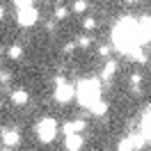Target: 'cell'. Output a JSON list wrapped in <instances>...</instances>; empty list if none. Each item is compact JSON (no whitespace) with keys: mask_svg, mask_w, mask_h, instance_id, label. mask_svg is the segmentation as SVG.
<instances>
[{"mask_svg":"<svg viewBox=\"0 0 151 151\" xmlns=\"http://www.w3.org/2000/svg\"><path fill=\"white\" fill-rule=\"evenodd\" d=\"M131 83H133V92L137 94V92H140V83H142V76H140V73H133V76H131Z\"/></svg>","mask_w":151,"mask_h":151,"instance_id":"obj_17","label":"cell"},{"mask_svg":"<svg viewBox=\"0 0 151 151\" xmlns=\"http://www.w3.org/2000/svg\"><path fill=\"white\" fill-rule=\"evenodd\" d=\"M12 101L16 105H25L28 103V92H25V89H14V92H12Z\"/></svg>","mask_w":151,"mask_h":151,"instance_id":"obj_11","label":"cell"},{"mask_svg":"<svg viewBox=\"0 0 151 151\" xmlns=\"http://www.w3.org/2000/svg\"><path fill=\"white\" fill-rule=\"evenodd\" d=\"M0 140H2V147H19L21 142V133L16 131V128H2L0 131Z\"/></svg>","mask_w":151,"mask_h":151,"instance_id":"obj_7","label":"cell"},{"mask_svg":"<svg viewBox=\"0 0 151 151\" xmlns=\"http://www.w3.org/2000/svg\"><path fill=\"white\" fill-rule=\"evenodd\" d=\"M140 32H142V41H151V16H144L140 21Z\"/></svg>","mask_w":151,"mask_h":151,"instance_id":"obj_10","label":"cell"},{"mask_svg":"<svg viewBox=\"0 0 151 151\" xmlns=\"http://www.w3.org/2000/svg\"><path fill=\"white\" fill-rule=\"evenodd\" d=\"M2 16H5V9H2V7H0V21H2Z\"/></svg>","mask_w":151,"mask_h":151,"instance_id":"obj_23","label":"cell"},{"mask_svg":"<svg viewBox=\"0 0 151 151\" xmlns=\"http://www.w3.org/2000/svg\"><path fill=\"white\" fill-rule=\"evenodd\" d=\"M53 96H55L57 103H69V101L76 96V89H73V85H69V83L62 80V83H57V85H55V94H53Z\"/></svg>","mask_w":151,"mask_h":151,"instance_id":"obj_6","label":"cell"},{"mask_svg":"<svg viewBox=\"0 0 151 151\" xmlns=\"http://www.w3.org/2000/svg\"><path fill=\"white\" fill-rule=\"evenodd\" d=\"M64 147H66V151H80V149H83V137H80V133H71V135H66Z\"/></svg>","mask_w":151,"mask_h":151,"instance_id":"obj_8","label":"cell"},{"mask_svg":"<svg viewBox=\"0 0 151 151\" xmlns=\"http://www.w3.org/2000/svg\"><path fill=\"white\" fill-rule=\"evenodd\" d=\"M66 14H69V9H66V7H57L53 16H55L57 21H62V19H66Z\"/></svg>","mask_w":151,"mask_h":151,"instance_id":"obj_18","label":"cell"},{"mask_svg":"<svg viewBox=\"0 0 151 151\" xmlns=\"http://www.w3.org/2000/svg\"><path fill=\"white\" fill-rule=\"evenodd\" d=\"M89 110H92V114H96V117H103V114H105V110H108V103L99 99V101H96V103L92 105Z\"/></svg>","mask_w":151,"mask_h":151,"instance_id":"obj_13","label":"cell"},{"mask_svg":"<svg viewBox=\"0 0 151 151\" xmlns=\"http://www.w3.org/2000/svg\"><path fill=\"white\" fill-rule=\"evenodd\" d=\"M114 71H117V62H112V60H110V62H105L103 71H101V78H103V80H110V78L114 76Z\"/></svg>","mask_w":151,"mask_h":151,"instance_id":"obj_12","label":"cell"},{"mask_svg":"<svg viewBox=\"0 0 151 151\" xmlns=\"http://www.w3.org/2000/svg\"><path fill=\"white\" fill-rule=\"evenodd\" d=\"M83 25H85V30H94L96 28V19H85Z\"/></svg>","mask_w":151,"mask_h":151,"instance_id":"obj_19","label":"cell"},{"mask_svg":"<svg viewBox=\"0 0 151 151\" xmlns=\"http://www.w3.org/2000/svg\"><path fill=\"white\" fill-rule=\"evenodd\" d=\"M142 135H144V140H151V112L142 122Z\"/></svg>","mask_w":151,"mask_h":151,"instance_id":"obj_14","label":"cell"},{"mask_svg":"<svg viewBox=\"0 0 151 151\" xmlns=\"http://www.w3.org/2000/svg\"><path fill=\"white\" fill-rule=\"evenodd\" d=\"M99 53H101L103 57H108V53H110V46H101V48H99Z\"/></svg>","mask_w":151,"mask_h":151,"instance_id":"obj_22","label":"cell"},{"mask_svg":"<svg viewBox=\"0 0 151 151\" xmlns=\"http://www.w3.org/2000/svg\"><path fill=\"white\" fill-rule=\"evenodd\" d=\"M76 99L83 108H92V105L101 99V83L94 78H85L76 87Z\"/></svg>","mask_w":151,"mask_h":151,"instance_id":"obj_2","label":"cell"},{"mask_svg":"<svg viewBox=\"0 0 151 151\" xmlns=\"http://www.w3.org/2000/svg\"><path fill=\"white\" fill-rule=\"evenodd\" d=\"M0 108H2V101H0Z\"/></svg>","mask_w":151,"mask_h":151,"instance_id":"obj_26","label":"cell"},{"mask_svg":"<svg viewBox=\"0 0 151 151\" xmlns=\"http://www.w3.org/2000/svg\"><path fill=\"white\" fill-rule=\"evenodd\" d=\"M85 126H87V124L83 122V119H76V122L64 124V133H66V135H71V133H83V131H85Z\"/></svg>","mask_w":151,"mask_h":151,"instance_id":"obj_9","label":"cell"},{"mask_svg":"<svg viewBox=\"0 0 151 151\" xmlns=\"http://www.w3.org/2000/svg\"><path fill=\"white\" fill-rule=\"evenodd\" d=\"M89 44H92V39L87 37V35H83V37L78 39V46H83V48H87V46H89Z\"/></svg>","mask_w":151,"mask_h":151,"instance_id":"obj_20","label":"cell"},{"mask_svg":"<svg viewBox=\"0 0 151 151\" xmlns=\"http://www.w3.org/2000/svg\"><path fill=\"white\" fill-rule=\"evenodd\" d=\"M7 55H9L12 60H21V57H23V48H21V46H16V44H14V46H12L9 50H7Z\"/></svg>","mask_w":151,"mask_h":151,"instance_id":"obj_15","label":"cell"},{"mask_svg":"<svg viewBox=\"0 0 151 151\" xmlns=\"http://www.w3.org/2000/svg\"><path fill=\"white\" fill-rule=\"evenodd\" d=\"M14 5H16L19 9H23V7H30V5H32V0H14Z\"/></svg>","mask_w":151,"mask_h":151,"instance_id":"obj_21","label":"cell"},{"mask_svg":"<svg viewBox=\"0 0 151 151\" xmlns=\"http://www.w3.org/2000/svg\"><path fill=\"white\" fill-rule=\"evenodd\" d=\"M46 2H53V0H46Z\"/></svg>","mask_w":151,"mask_h":151,"instance_id":"obj_25","label":"cell"},{"mask_svg":"<svg viewBox=\"0 0 151 151\" xmlns=\"http://www.w3.org/2000/svg\"><path fill=\"white\" fill-rule=\"evenodd\" d=\"M0 55H2V50H0Z\"/></svg>","mask_w":151,"mask_h":151,"instance_id":"obj_27","label":"cell"},{"mask_svg":"<svg viewBox=\"0 0 151 151\" xmlns=\"http://www.w3.org/2000/svg\"><path fill=\"white\" fill-rule=\"evenodd\" d=\"M126 2H137V0H126Z\"/></svg>","mask_w":151,"mask_h":151,"instance_id":"obj_24","label":"cell"},{"mask_svg":"<svg viewBox=\"0 0 151 151\" xmlns=\"http://www.w3.org/2000/svg\"><path fill=\"white\" fill-rule=\"evenodd\" d=\"M144 135H131V137H124L119 144H117V151H140L144 147Z\"/></svg>","mask_w":151,"mask_h":151,"instance_id":"obj_5","label":"cell"},{"mask_svg":"<svg viewBox=\"0 0 151 151\" xmlns=\"http://www.w3.org/2000/svg\"><path fill=\"white\" fill-rule=\"evenodd\" d=\"M35 133H37V137L41 142H53L57 135V122L53 119V117H44L41 122H37V126H35Z\"/></svg>","mask_w":151,"mask_h":151,"instance_id":"obj_3","label":"cell"},{"mask_svg":"<svg viewBox=\"0 0 151 151\" xmlns=\"http://www.w3.org/2000/svg\"><path fill=\"white\" fill-rule=\"evenodd\" d=\"M39 21V12L30 5V7H23V9H19V14H16V23H19L21 28H30V25H35Z\"/></svg>","mask_w":151,"mask_h":151,"instance_id":"obj_4","label":"cell"},{"mask_svg":"<svg viewBox=\"0 0 151 151\" xmlns=\"http://www.w3.org/2000/svg\"><path fill=\"white\" fill-rule=\"evenodd\" d=\"M71 9H73L76 14H83V12L87 9V0H73V5H71Z\"/></svg>","mask_w":151,"mask_h":151,"instance_id":"obj_16","label":"cell"},{"mask_svg":"<svg viewBox=\"0 0 151 151\" xmlns=\"http://www.w3.org/2000/svg\"><path fill=\"white\" fill-rule=\"evenodd\" d=\"M112 44L114 48H119L122 53H128L133 48L142 46V32H140V23L133 21L131 16L128 19H122L112 30Z\"/></svg>","mask_w":151,"mask_h":151,"instance_id":"obj_1","label":"cell"}]
</instances>
